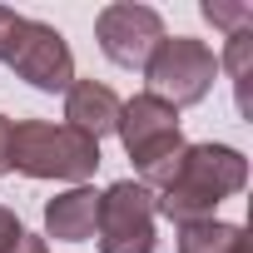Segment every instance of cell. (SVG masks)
Returning <instances> with one entry per match:
<instances>
[{"instance_id": "obj_1", "label": "cell", "mask_w": 253, "mask_h": 253, "mask_svg": "<svg viewBox=\"0 0 253 253\" xmlns=\"http://www.w3.org/2000/svg\"><path fill=\"white\" fill-rule=\"evenodd\" d=\"M248 184V159L228 144H189L174 179L154 194V213L174 218L179 228L184 223H199V218H213V209L233 194H243Z\"/></svg>"}, {"instance_id": "obj_2", "label": "cell", "mask_w": 253, "mask_h": 253, "mask_svg": "<svg viewBox=\"0 0 253 253\" xmlns=\"http://www.w3.org/2000/svg\"><path fill=\"white\" fill-rule=\"evenodd\" d=\"M114 134L124 139V154L134 159L139 184H144L149 194H159V189L174 179V169H179V159H184V149H189L184 134H179V109L164 104V99L149 94V89L119 104Z\"/></svg>"}, {"instance_id": "obj_3", "label": "cell", "mask_w": 253, "mask_h": 253, "mask_svg": "<svg viewBox=\"0 0 253 253\" xmlns=\"http://www.w3.org/2000/svg\"><path fill=\"white\" fill-rule=\"evenodd\" d=\"M10 169H20L25 179H65V184H84L99 169V144L84 139L70 124H50V119H20L10 129Z\"/></svg>"}, {"instance_id": "obj_4", "label": "cell", "mask_w": 253, "mask_h": 253, "mask_svg": "<svg viewBox=\"0 0 253 253\" xmlns=\"http://www.w3.org/2000/svg\"><path fill=\"white\" fill-rule=\"evenodd\" d=\"M144 75H149V94H159L164 104L184 109V104L209 99V89L218 80V55L194 35H164L154 45Z\"/></svg>"}, {"instance_id": "obj_5", "label": "cell", "mask_w": 253, "mask_h": 253, "mask_svg": "<svg viewBox=\"0 0 253 253\" xmlns=\"http://www.w3.org/2000/svg\"><path fill=\"white\" fill-rule=\"evenodd\" d=\"M99 253H154V194L119 179L99 194Z\"/></svg>"}, {"instance_id": "obj_6", "label": "cell", "mask_w": 253, "mask_h": 253, "mask_svg": "<svg viewBox=\"0 0 253 253\" xmlns=\"http://www.w3.org/2000/svg\"><path fill=\"white\" fill-rule=\"evenodd\" d=\"M94 40L104 50L109 65L119 70H144L154 45L164 40V20L154 5H139V0H114L94 15Z\"/></svg>"}, {"instance_id": "obj_7", "label": "cell", "mask_w": 253, "mask_h": 253, "mask_svg": "<svg viewBox=\"0 0 253 253\" xmlns=\"http://www.w3.org/2000/svg\"><path fill=\"white\" fill-rule=\"evenodd\" d=\"M25 84L45 89V94H60L75 84V55H70V40L45 25V20H25L15 45H10V60H5Z\"/></svg>"}, {"instance_id": "obj_8", "label": "cell", "mask_w": 253, "mask_h": 253, "mask_svg": "<svg viewBox=\"0 0 253 253\" xmlns=\"http://www.w3.org/2000/svg\"><path fill=\"white\" fill-rule=\"evenodd\" d=\"M119 104H124V99H119L109 84H99V80H75V84L65 89V124L99 144L104 134H114Z\"/></svg>"}, {"instance_id": "obj_9", "label": "cell", "mask_w": 253, "mask_h": 253, "mask_svg": "<svg viewBox=\"0 0 253 253\" xmlns=\"http://www.w3.org/2000/svg\"><path fill=\"white\" fill-rule=\"evenodd\" d=\"M94 228H99V194L89 184H75L45 204V233L50 238L84 243V238H94Z\"/></svg>"}, {"instance_id": "obj_10", "label": "cell", "mask_w": 253, "mask_h": 253, "mask_svg": "<svg viewBox=\"0 0 253 253\" xmlns=\"http://www.w3.org/2000/svg\"><path fill=\"white\" fill-rule=\"evenodd\" d=\"M179 253H253V238L243 233V223L199 218L179 228Z\"/></svg>"}, {"instance_id": "obj_11", "label": "cell", "mask_w": 253, "mask_h": 253, "mask_svg": "<svg viewBox=\"0 0 253 253\" xmlns=\"http://www.w3.org/2000/svg\"><path fill=\"white\" fill-rule=\"evenodd\" d=\"M218 65L228 70V80H233V89H238V109L248 114V70H253V30H248V25L228 35V45H223V60H218Z\"/></svg>"}, {"instance_id": "obj_12", "label": "cell", "mask_w": 253, "mask_h": 253, "mask_svg": "<svg viewBox=\"0 0 253 253\" xmlns=\"http://www.w3.org/2000/svg\"><path fill=\"white\" fill-rule=\"evenodd\" d=\"M204 20H209V25H223V30L233 35V30L253 25V5H223V0H204Z\"/></svg>"}, {"instance_id": "obj_13", "label": "cell", "mask_w": 253, "mask_h": 253, "mask_svg": "<svg viewBox=\"0 0 253 253\" xmlns=\"http://www.w3.org/2000/svg\"><path fill=\"white\" fill-rule=\"evenodd\" d=\"M20 25H25V15H15L10 5H0V60H10V45H15Z\"/></svg>"}, {"instance_id": "obj_14", "label": "cell", "mask_w": 253, "mask_h": 253, "mask_svg": "<svg viewBox=\"0 0 253 253\" xmlns=\"http://www.w3.org/2000/svg\"><path fill=\"white\" fill-rule=\"evenodd\" d=\"M25 233V223L10 213V209H0V253H5V248H15V238Z\"/></svg>"}, {"instance_id": "obj_15", "label": "cell", "mask_w": 253, "mask_h": 253, "mask_svg": "<svg viewBox=\"0 0 253 253\" xmlns=\"http://www.w3.org/2000/svg\"><path fill=\"white\" fill-rule=\"evenodd\" d=\"M10 129H15V124L0 114V174H10Z\"/></svg>"}, {"instance_id": "obj_16", "label": "cell", "mask_w": 253, "mask_h": 253, "mask_svg": "<svg viewBox=\"0 0 253 253\" xmlns=\"http://www.w3.org/2000/svg\"><path fill=\"white\" fill-rule=\"evenodd\" d=\"M5 253H50V248H45V238H35V233H20V238H15V248H5Z\"/></svg>"}]
</instances>
